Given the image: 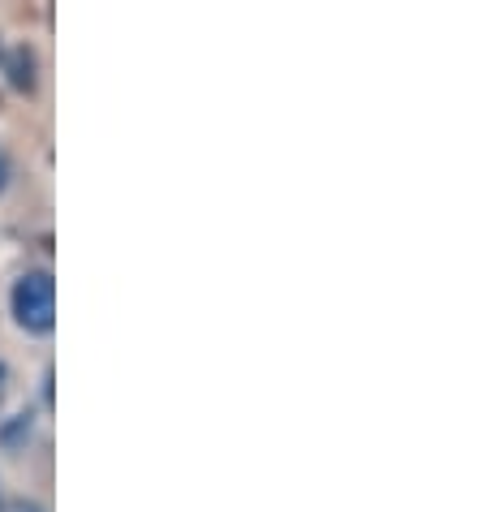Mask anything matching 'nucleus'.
<instances>
[{
	"label": "nucleus",
	"instance_id": "nucleus-1",
	"mask_svg": "<svg viewBox=\"0 0 482 512\" xmlns=\"http://www.w3.org/2000/svg\"><path fill=\"white\" fill-rule=\"evenodd\" d=\"M9 310H13V323L31 336H48L56 327V280L44 267H31L22 272L18 284L9 293Z\"/></svg>",
	"mask_w": 482,
	"mask_h": 512
},
{
	"label": "nucleus",
	"instance_id": "nucleus-2",
	"mask_svg": "<svg viewBox=\"0 0 482 512\" xmlns=\"http://www.w3.org/2000/svg\"><path fill=\"white\" fill-rule=\"evenodd\" d=\"M0 69H5V82H9L13 91L35 95V87H39V56H35L31 44L5 48V61H0Z\"/></svg>",
	"mask_w": 482,
	"mask_h": 512
},
{
	"label": "nucleus",
	"instance_id": "nucleus-3",
	"mask_svg": "<svg viewBox=\"0 0 482 512\" xmlns=\"http://www.w3.org/2000/svg\"><path fill=\"white\" fill-rule=\"evenodd\" d=\"M31 431H35V414H31V409H26V414H13L9 422H0V448L18 452L26 439H31Z\"/></svg>",
	"mask_w": 482,
	"mask_h": 512
},
{
	"label": "nucleus",
	"instance_id": "nucleus-4",
	"mask_svg": "<svg viewBox=\"0 0 482 512\" xmlns=\"http://www.w3.org/2000/svg\"><path fill=\"white\" fill-rule=\"evenodd\" d=\"M9 177H13V160H9V151L0 147V194L9 190Z\"/></svg>",
	"mask_w": 482,
	"mask_h": 512
},
{
	"label": "nucleus",
	"instance_id": "nucleus-5",
	"mask_svg": "<svg viewBox=\"0 0 482 512\" xmlns=\"http://www.w3.org/2000/svg\"><path fill=\"white\" fill-rule=\"evenodd\" d=\"M5 512H48L44 504H39V500H26V495H22V500H13V504H5Z\"/></svg>",
	"mask_w": 482,
	"mask_h": 512
},
{
	"label": "nucleus",
	"instance_id": "nucleus-6",
	"mask_svg": "<svg viewBox=\"0 0 482 512\" xmlns=\"http://www.w3.org/2000/svg\"><path fill=\"white\" fill-rule=\"evenodd\" d=\"M44 405H52V371L44 375Z\"/></svg>",
	"mask_w": 482,
	"mask_h": 512
},
{
	"label": "nucleus",
	"instance_id": "nucleus-7",
	"mask_svg": "<svg viewBox=\"0 0 482 512\" xmlns=\"http://www.w3.org/2000/svg\"><path fill=\"white\" fill-rule=\"evenodd\" d=\"M5 379H9V366L0 362V392H5Z\"/></svg>",
	"mask_w": 482,
	"mask_h": 512
},
{
	"label": "nucleus",
	"instance_id": "nucleus-8",
	"mask_svg": "<svg viewBox=\"0 0 482 512\" xmlns=\"http://www.w3.org/2000/svg\"><path fill=\"white\" fill-rule=\"evenodd\" d=\"M0 61H5V39H0Z\"/></svg>",
	"mask_w": 482,
	"mask_h": 512
},
{
	"label": "nucleus",
	"instance_id": "nucleus-9",
	"mask_svg": "<svg viewBox=\"0 0 482 512\" xmlns=\"http://www.w3.org/2000/svg\"><path fill=\"white\" fill-rule=\"evenodd\" d=\"M0 512H5V495H0Z\"/></svg>",
	"mask_w": 482,
	"mask_h": 512
}]
</instances>
